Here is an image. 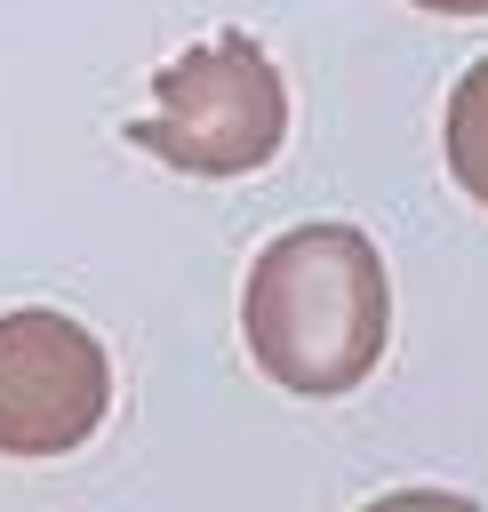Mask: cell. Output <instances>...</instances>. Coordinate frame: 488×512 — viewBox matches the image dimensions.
Masks as SVG:
<instances>
[{
	"mask_svg": "<svg viewBox=\"0 0 488 512\" xmlns=\"http://www.w3.org/2000/svg\"><path fill=\"white\" fill-rule=\"evenodd\" d=\"M408 8H432V16H488V0H408Z\"/></svg>",
	"mask_w": 488,
	"mask_h": 512,
	"instance_id": "6",
	"label": "cell"
},
{
	"mask_svg": "<svg viewBox=\"0 0 488 512\" xmlns=\"http://www.w3.org/2000/svg\"><path fill=\"white\" fill-rule=\"evenodd\" d=\"M440 136H448V176L488 208V56L448 88V128Z\"/></svg>",
	"mask_w": 488,
	"mask_h": 512,
	"instance_id": "4",
	"label": "cell"
},
{
	"mask_svg": "<svg viewBox=\"0 0 488 512\" xmlns=\"http://www.w3.org/2000/svg\"><path fill=\"white\" fill-rule=\"evenodd\" d=\"M248 360L304 400H336L368 384L392 344V280L360 224H296L264 240L240 288Z\"/></svg>",
	"mask_w": 488,
	"mask_h": 512,
	"instance_id": "1",
	"label": "cell"
},
{
	"mask_svg": "<svg viewBox=\"0 0 488 512\" xmlns=\"http://www.w3.org/2000/svg\"><path fill=\"white\" fill-rule=\"evenodd\" d=\"M112 408L104 344L48 304L0 312V456H72Z\"/></svg>",
	"mask_w": 488,
	"mask_h": 512,
	"instance_id": "3",
	"label": "cell"
},
{
	"mask_svg": "<svg viewBox=\"0 0 488 512\" xmlns=\"http://www.w3.org/2000/svg\"><path fill=\"white\" fill-rule=\"evenodd\" d=\"M288 136V88L256 32H208L152 72V112L128 120V144L184 176H248Z\"/></svg>",
	"mask_w": 488,
	"mask_h": 512,
	"instance_id": "2",
	"label": "cell"
},
{
	"mask_svg": "<svg viewBox=\"0 0 488 512\" xmlns=\"http://www.w3.org/2000/svg\"><path fill=\"white\" fill-rule=\"evenodd\" d=\"M360 512H480V504L456 496V488H392V496H376V504H360Z\"/></svg>",
	"mask_w": 488,
	"mask_h": 512,
	"instance_id": "5",
	"label": "cell"
}]
</instances>
